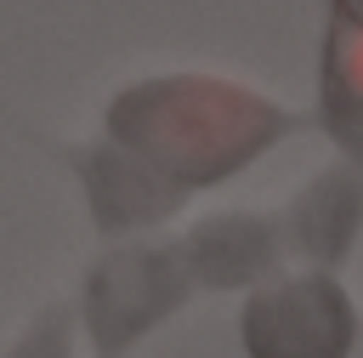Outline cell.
Segmentation results:
<instances>
[{"label": "cell", "instance_id": "1", "mask_svg": "<svg viewBox=\"0 0 363 358\" xmlns=\"http://www.w3.org/2000/svg\"><path fill=\"white\" fill-rule=\"evenodd\" d=\"M284 125L289 114H278L255 91L227 85V80H199V74L142 80L119 91L108 108L113 142L130 148L142 165H153L182 193L233 176L261 148H272Z\"/></svg>", "mask_w": 363, "mask_h": 358}, {"label": "cell", "instance_id": "2", "mask_svg": "<svg viewBox=\"0 0 363 358\" xmlns=\"http://www.w3.org/2000/svg\"><path fill=\"white\" fill-rule=\"evenodd\" d=\"M357 341L352 295L329 273H295L244 307V347L250 358H346Z\"/></svg>", "mask_w": 363, "mask_h": 358}, {"label": "cell", "instance_id": "3", "mask_svg": "<svg viewBox=\"0 0 363 358\" xmlns=\"http://www.w3.org/2000/svg\"><path fill=\"white\" fill-rule=\"evenodd\" d=\"M187 295V261L182 250H159V244H136V250H113L91 267L85 278V307H91V330L96 347L108 358H119L142 330H153L176 301Z\"/></svg>", "mask_w": 363, "mask_h": 358}, {"label": "cell", "instance_id": "4", "mask_svg": "<svg viewBox=\"0 0 363 358\" xmlns=\"http://www.w3.org/2000/svg\"><path fill=\"white\" fill-rule=\"evenodd\" d=\"M79 176H85V193H91V210L108 233L119 227H142V222H164L176 205H182V188H170L153 165H142L130 148H119L113 136L91 153L74 159Z\"/></svg>", "mask_w": 363, "mask_h": 358}, {"label": "cell", "instance_id": "5", "mask_svg": "<svg viewBox=\"0 0 363 358\" xmlns=\"http://www.w3.org/2000/svg\"><path fill=\"white\" fill-rule=\"evenodd\" d=\"M187 261V278L204 284H250L278 261V227L272 216H250V210H227V216H204L187 244H176Z\"/></svg>", "mask_w": 363, "mask_h": 358}, {"label": "cell", "instance_id": "6", "mask_svg": "<svg viewBox=\"0 0 363 358\" xmlns=\"http://www.w3.org/2000/svg\"><path fill=\"white\" fill-rule=\"evenodd\" d=\"M357 222H363V176L346 170V165L312 176V182L301 188V199L284 210V233H289V244H295L301 256H312L318 267H329V261L346 256Z\"/></svg>", "mask_w": 363, "mask_h": 358}, {"label": "cell", "instance_id": "7", "mask_svg": "<svg viewBox=\"0 0 363 358\" xmlns=\"http://www.w3.org/2000/svg\"><path fill=\"white\" fill-rule=\"evenodd\" d=\"M323 125L346 153L363 159V17L352 6H335L323 45Z\"/></svg>", "mask_w": 363, "mask_h": 358}, {"label": "cell", "instance_id": "8", "mask_svg": "<svg viewBox=\"0 0 363 358\" xmlns=\"http://www.w3.org/2000/svg\"><path fill=\"white\" fill-rule=\"evenodd\" d=\"M11 358H68V313L62 307H45L28 324V335L11 347Z\"/></svg>", "mask_w": 363, "mask_h": 358}]
</instances>
